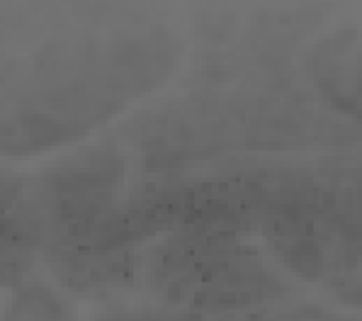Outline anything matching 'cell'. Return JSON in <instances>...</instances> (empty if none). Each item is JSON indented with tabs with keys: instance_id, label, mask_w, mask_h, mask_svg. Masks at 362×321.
I'll return each instance as SVG.
<instances>
[{
	"instance_id": "obj_1",
	"label": "cell",
	"mask_w": 362,
	"mask_h": 321,
	"mask_svg": "<svg viewBox=\"0 0 362 321\" xmlns=\"http://www.w3.org/2000/svg\"><path fill=\"white\" fill-rule=\"evenodd\" d=\"M282 256L289 268H294L304 278H319L324 270V251L319 248V243L302 239V236L289 241L287 248H282Z\"/></svg>"
}]
</instances>
